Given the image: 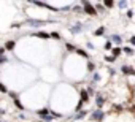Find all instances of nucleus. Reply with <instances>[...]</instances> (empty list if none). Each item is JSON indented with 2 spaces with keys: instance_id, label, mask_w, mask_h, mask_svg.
I'll return each mask as SVG.
<instances>
[{
  "instance_id": "f257e3e1",
  "label": "nucleus",
  "mask_w": 135,
  "mask_h": 122,
  "mask_svg": "<svg viewBox=\"0 0 135 122\" xmlns=\"http://www.w3.org/2000/svg\"><path fill=\"white\" fill-rule=\"evenodd\" d=\"M84 13H88L91 16H95L97 14V8H94L89 2H84Z\"/></svg>"
},
{
  "instance_id": "f03ea898",
  "label": "nucleus",
  "mask_w": 135,
  "mask_h": 122,
  "mask_svg": "<svg viewBox=\"0 0 135 122\" xmlns=\"http://www.w3.org/2000/svg\"><path fill=\"white\" fill-rule=\"evenodd\" d=\"M46 21H40V19H29L27 21V24L29 26H32V27H40V26H43Z\"/></svg>"
},
{
  "instance_id": "7ed1b4c3",
  "label": "nucleus",
  "mask_w": 135,
  "mask_h": 122,
  "mask_svg": "<svg viewBox=\"0 0 135 122\" xmlns=\"http://www.w3.org/2000/svg\"><path fill=\"white\" fill-rule=\"evenodd\" d=\"M103 117H105V114H103V113H102V111H100V109H99V111H95V113H92V114H91V119H92V120H102V119H103Z\"/></svg>"
},
{
  "instance_id": "20e7f679",
  "label": "nucleus",
  "mask_w": 135,
  "mask_h": 122,
  "mask_svg": "<svg viewBox=\"0 0 135 122\" xmlns=\"http://www.w3.org/2000/svg\"><path fill=\"white\" fill-rule=\"evenodd\" d=\"M122 73L124 75H133L135 76V68H132V67H129V65H122Z\"/></svg>"
},
{
  "instance_id": "39448f33",
  "label": "nucleus",
  "mask_w": 135,
  "mask_h": 122,
  "mask_svg": "<svg viewBox=\"0 0 135 122\" xmlns=\"http://www.w3.org/2000/svg\"><path fill=\"white\" fill-rule=\"evenodd\" d=\"M10 95L13 97V100H15V105H16V106L19 108V109H24V106H22V103L19 101V98H18V95H16V94H13V92H10Z\"/></svg>"
},
{
  "instance_id": "423d86ee",
  "label": "nucleus",
  "mask_w": 135,
  "mask_h": 122,
  "mask_svg": "<svg viewBox=\"0 0 135 122\" xmlns=\"http://www.w3.org/2000/svg\"><path fill=\"white\" fill-rule=\"evenodd\" d=\"M15 46H16V43H15L13 40H8V41L5 43V46H3V48H5L7 51H13V49H15Z\"/></svg>"
},
{
  "instance_id": "0eeeda50",
  "label": "nucleus",
  "mask_w": 135,
  "mask_h": 122,
  "mask_svg": "<svg viewBox=\"0 0 135 122\" xmlns=\"http://www.w3.org/2000/svg\"><path fill=\"white\" fill-rule=\"evenodd\" d=\"M35 37H38V38H41V40H48V38H51V33H46V32H37Z\"/></svg>"
},
{
  "instance_id": "6e6552de",
  "label": "nucleus",
  "mask_w": 135,
  "mask_h": 122,
  "mask_svg": "<svg viewBox=\"0 0 135 122\" xmlns=\"http://www.w3.org/2000/svg\"><path fill=\"white\" fill-rule=\"evenodd\" d=\"M80 101H83V103L89 101V94H88V90H81V100H80Z\"/></svg>"
},
{
  "instance_id": "1a4fd4ad",
  "label": "nucleus",
  "mask_w": 135,
  "mask_h": 122,
  "mask_svg": "<svg viewBox=\"0 0 135 122\" xmlns=\"http://www.w3.org/2000/svg\"><path fill=\"white\" fill-rule=\"evenodd\" d=\"M95 103H97V106L100 108V106H103V103H105V98H103L102 95H97V98H95Z\"/></svg>"
},
{
  "instance_id": "9d476101",
  "label": "nucleus",
  "mask_w": 135,
  "mask_h": 122,
  "mask_svg": "<svg viewBox=\"0 0 135 122\" xmlns=\"http://www.w3.org/2000/svg\"><path fill=\"white\" fill-rule=\"evenodd\" d=\"M121 51H122V49H121V48H118V46H116V48H113V49H111V52H113V57H118V55L121 54Z\"/></svg>"
},
{
  "instance_id": "9b49d317",
  "label": "nucleus",
  "mask_w": 135,
  "mask_h": 122,
  "mask_svg": "<svg viewBox=\"0 0 135 122\" xmlns=\"http://www.w3.org/2000/svg\"><path fill=\"white\" fill-rule=\"evenodd\" d=\"M113 41H114L116 44H121V41H122V38H121L119 35H113Z\"/></svg>"
},
{
  "instance_id": "f8f14e48",
  "label": "nucleus",
  "mask_w": 135,
  "mask_h": 122,
  "mask_svg": "<svg viewBox=\"0 0 135 122\" xmlns=\"http://www.w3.org/2000/svg\"><path fill=\"white\" fill-rule=\"evenodd\" d=\"M103 32H105V27H99V29H97V30H95L94 33H95V35L99 37V35H103Z\"/></svg>"
},
{
  "instance_id": "ddd939ff",
  "label": "nucleus",
  "mask_w": 135,
  "mask_h": 122,
  "mask_svg": "<svg viewBox=\"0 0 135 122\" xmlns=\"http://www.w3.org/2000/svg\"><path fill=\"white\" fill-rule=\"evenodd\" d=\"M122 51H124L127 55H132V54H133V49H132V48H129V46H127V48H124Z\"/></svg>"
},
{
  "instance_id": "4468645a",
  "label": "nucleus",
  "mask_w": 135,
  "mask_h": 122,
  "mask_svg": "<svg viewBox=\"0 0 135 122\" xmlns=\"http://www.w3.org/2000/svg\"><path fill=\"white\" fill-rule=\"evenodd\" d=\"M70 30H72V33H75V32H80V30H81V26H80V24H78V26H73Z\"/></svg>"
},
{
  "instance_id": "2eb2a0df",
  "label": "nucleus",
  "mask_w": 135,
  "mask_h": 122,
  "mask_svg": "<svg viewBox=\"0 0 135 122\" xmlns=\"http://www.w3.org/2000/svg\"><path fill=\"white\" fill-rule=\"evenodd\" d=\"M48 113H49L48 109H40V111H38V114H40L41 117H45V116H48Z\"/></svg>"
},
{
  "instance_id": "dca6fc26",
  "label": "nucleus",
  "mask_w": 135,
  "mask_h": 122,
  "mask_svg": "<svg viewBox=\"0 0 135 122\" xmlns=\"http://www.w3.org/2000/svg\"><path fill=\"white\" fill-rule=\"evenodd\" d=\"M86 113H88V111H80V114H76V119H83V117L86 116Z\"/></svg>"
},
{
  "instance_id": "f3484780",
  "label": "nucleus",
  "mask_w": 135,
  "mask_h": 122,
  "mask_svg": "<svg viewBox=\"0 0 135 122\" xmlns=\"http://www.w3.org/2000/svg\"><path fill=\"white\" fill-rule=\"evenodd\" d=\"M114 59H116V57H113V55H107V57H105L107 62H114Z\"/></svg>"
},
{
  "instance_id": "a211bd4d",
  "label": "nucleus",
  "mask_w": 135,
  "mask_h": 122,
  "mask_svg": "<svg viewBox=\"0 0 135 122\" xmlns=\"http://www.w3.org/2000/svg\"><path fill=\"white\" fill-rule=\"evenodd\" d=\"M105 7H108V8H111L113 7V2H111V0H105V3H103Z\"/></svg>"
},
{
  "instance_id": "6ab92c4d",
  "label": "nucleus",
  "mask_w": 135,
  "mask_h": 122,
  "mask_svg": "<svg viewBox=\"0 0 135 122\" xmlns=\"http://www.w3.org/2000/svg\"><path fill=\"white\" fill-rule=\"evenodd\" d=\"M51 38H54V40H59L60 37H59V33H57V32H52V33H51Z\"/></svg>"
},
{
  "instance_id": "aec40b11",
  "label": "nucleus",
  "mask_w": 135,
  "mask_h": 122,
  "mask_svg": "<svg viewBox=\"0 0 135 122\" xmlns=\"http://www.w3.org/2000/svg\"><path fill=\"white\" fill-rule=\"evenodd\" d=\"M67 49H69V51H72V52H73V51H76L78 48H73L72 44H67Z\"/></svg>"
},
{
  "instance_id": "412c9836",
  "label": "nucleus",
  "mask_w": 135,
  "mask_h": 122,
  "mask_svg": "<svg viewBox=\"0 0 135 122\" xmlns=\"http://www.w3.org/2000/svg\"><path fill=\"white\" fill-rule=\"evenodd\" d=\"M76 52H78L80 55H83V57H86V55H88V54H86L84 51H81V49H76Z\"/></svg>"
},
{
  "instance_id": "4be33fe9",
  "label": "nucleus",
  "mask_w": 135,
  "mask_h": 122,
  "mask_svg": "<svg viewBox=\"0 0 135 122\" xmlns=\"http://www.w3.org/2000/svg\"><path fill=\"white\" fill-rule=\"evenodd\" d=\"M0 90L5 94V92H7V86H5V84H0Z\"/></svg>"
},
{
  "instance_id": "5701e85b",
  "label": "nucleus",
  "mask_w": 135,
  "mask_h": 122,
  "mask_svg": "<svg viewBox=\"0 0 135 122\" xmlns=\"http://www.w3.org/2000/svg\"><path fill=\"white\" fill-rule=\"evenodd\" d=\"M88 68H89V72H92V70L95 68V65H94V64H88Z\"/></svg>"
},
{
  "instance_id": "b1692460",
  "label": "nucleus",
  "mask_w": 135,
  "mask_h": 122,
  "mask_svg": "<svg viewBox=\"0 0 135 122\" xmlns=\"http://www.w3.org/2000/svg\"><path fill=\"white\" fill-rule=\"evenodd\" d=\"M88 94H89V95H94V89H92V87H88Z\"/></svg>"
},
{
  "instance_id": "393cba45",
  "label": "nucleus",
  "mask_w": 135,
  "mask_h": 122,
  "mask_svg": "<svg viewBox=\"0 0 135 122\" xmlns=\"http://www.w3.org/2000/svg\"><path fill=\"white\" fill-rule=\"evenodd\" d=\"M0 62L5 64V62H7V57H5V55H2V57H0Z\"/></svg>"
},
{
  "instance_id": "a878e982",
  "label": "nucleus",
  "mask_w": 135,
  "mask_h": 122,
  "mask_svg": "<svg viewBox=\"0 0 135 122\" xmlns=\"http://www.w3.org/2000/svg\"><path fill=\"white\" fill-rule=\"evenodd\" d=\"M5 51H7L5 48H0V55H5Z\"/></svg>"
},
{
  "instance_id": "bb28decb",
  "label": "nucleus",
  "mask_w": 135,
  "mask_h": 122,
  "mask_svg": "<svg viewBox=\"0 0 135 122\" xmlns=\"http://www.w3.org/2000/svg\"><path fill=\"white\" fill-rule=\"evenodd\" d=\"M118 5H119V8H124V7H126V2H119Z\"/></svg>"
},
{
  "instance_id": "cd10ccee",
  "label": "nucleus",
  "mask_w": 135,
  "mask_h": 122,
  "mask_svg": "<svg viewBox=\"0 0 135 122\" xmlns=\"http://www.w3.org/2000/svg\"><path fill=\"white\" fill-rule=\"evenodd\" d=\"M130 43H132V44H135V37H132V38H130Z\"/></svg>"
}]
</instances>
